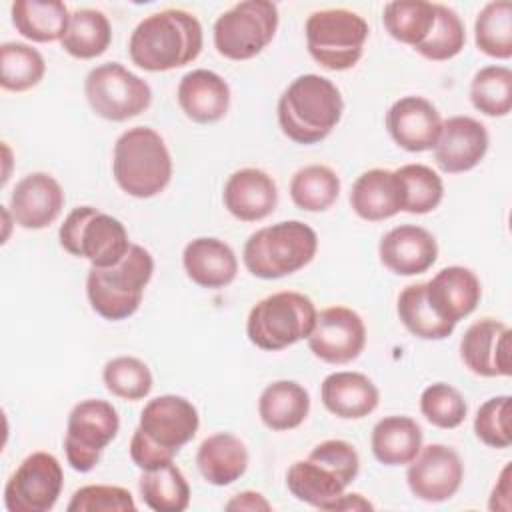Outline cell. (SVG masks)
Segmentation results:
<instances>
[{
	"mask_svg": "<svg viewBox=\"0 0 512 512\" xmlns=\"http://www.w3.org/2000/svg\"><path fill=\"white\" fill-rule=\"evenodd\" d=\"M202 44L198 18L180 8H166L138 22L128 40V54L142 70L168 72L194 62Z\"/></svg>",
	"mask_w": 512,
	"mask_h": 512,
	"instance_id": "6da1fadb",
	"label": "cell"
},
{
	"mask_svg": "<svg viewBox=\"0 0 512 512\" xmlns=\"http://www.w3.org/2000/svg\"><path fill=\"white\" fill-rule=\"evenodd\" d=\"M200 416L184 396L164 394L148 400L130 440V458L140 470H154L174 456L196 436Z\"/></svg>",
	"mask_w": 512,
	"mask_h": 512,
	"instance_id": "7a4b0ae2",
	"label": "cell"
},
{
	"mask_svg": "<svg viewBox=\"0 0 512 512\" xmlns=\"http://www.w3.org/2000/svg\"><path fill=\"white\" fill-rule=\"evenodd\" d=\"M344 100L336 84L318 74L294 78L278 100V124L296 144L324 140L340 122Z\"/></svg>",
	"mask_w": 512,
	"mask_h": 512,
	"instance_id": "3957f363",
	"label": "cell"
},
{
	"mask_svg": "<svg viewBox=\"0 0 512 512\" xmlns=\"http://www.w3.org/2000/svg\"><path fill=\"white\" fill-rule=\"evenodd\" d=\"M358 470L356 448L346 440L332 438L316 444L306 460H296L288 468L286 486L296 500L328 510L358 476Z\"/></svg>",
	"mask_w": 512,
	"mask_h": 512,
	"instance_id": "277c9868",
	"label": "cell"
},
{
	"mask_svg": "<svg viewBox=\"0 0 512 512\" xmlns=\"http://www.w3.org/2000/svg\"><path fill=\"white\" fill-rule=\"evenodd\" d=\"M112 174L128 196L152 198L160 194L172 178V156L164 138L148 126L122 132L114 144Z\"/></svg>",
	"mask_w": 512,
	"mask_h": 512,
	"instance_id": "5b68a950",
	"label": "cell"
},
{
	"mask_svg": "<svg viewBox=\"0 0 512 512\" xmlns=\"http://www.w3.org/2000/svg\"><path fill=\"white\" fill-rule=\"evenodd\" d=\"M318 250L316 232L300 220H284L252 232L244 244L246 270L262 280L290 276L312 262Z\"/></svg>",
	"mask_w": 512,
	"mask_h": 512,
	"instance_id": "8992f818",
	"label": "cell"
},
{
	"mask_svg": "<svg viewBox=\"0 0 512 512\" xmlns=\"http://www.w3.org/2000/svg\"><path fill=\"white\" fill-rule=\"evenodd\" d=\"M152 272L154 258L140 244H132L128 254L116 266H92L86 278V296L92 310L104 320H126L140 308Z\"/></svg>",
	"mask_w": 512,
	"mask_h": 512,
	"instance_id": "52a82bcc",
	"label": "cell"
},
{
	"mask_svg": "<svg viewBox=\"0 0 512 512\" xmlns=\"http://www.w3.org/2000/svg\"><path fill=\"white\" fill-rule=\"evenodd\" d=\"M318 310L302 292L282 290L258 300L246 320L248 340L268 352L284 350L310 336Z\"/></svg>",
	"mask_w": 512,
	"mask_h": 512,
	"instance_id": "ba28073f",
	"label": "cell"
},
{
	"mask_svg": "<svg viewBox=\"0 0 512 512\" xmlns=\"http://www.w3.org/2000/svg\"><path fill=\"white\" fill-rule=\"evenodd\" d=\"M310 56L326 70L342 72L358 64L368 40V22L346 8L316 10L304 24Z\"/></svg>",
	"mask_w": 512,
	"mask_h": 512,
	"instance_id": "9c48e42d",
	"label": "cell"
},
{
	"mask_svg": "<svg viewBox=\"0 0 512 512\" xmlns=\"http://www.w3.org/2000/svg\"><path fill=\"white\" fill-rule=\"evenodd\" d=\"M58 240L68 254L96 268L120 264L132 246L124 224L94 206L74 208L60 224Z\"/></svg>",
	"mask_w": 512,
	"mask_h": 512,
	"instance_id": "30bf717a",
	"label": "cell"
},
{
	"mask_svg": "<svg viewBox=\"0 0 512 512\" xmlns=\"http://www.w3.org/2000/svg\"><path fill=\"white\" fill-rule=\"evenodd\" d=\"M278 6L270 0H244L222 12L214 22V46L228 60H250L274 38Z\"/></svg>",
	"mask_w": 512,
	"mask_h": 512,
	"instance_id": "8fae6325",
	"label": "cell"
},
{
	"mask_svg": "<svg viewBox=\"0 0 512 512\" xmlns=\"http://www.w3.org/2000/svg\"><path fill=\"white\" fill-rule=\"evenodd\" d=\"M84 94L92 112L110 122L130 120L152 102L148 82L118 62L92 68L84 80Z\"/></svg>",
	"mask_w": 512,
	"mask_h": 512,
	"instance_id": "7c38bea8",
	"label": "cell"
},
{
	"mask_svg": "<svg viewBox=\"0 0 512 512\" xmlns=\"http://www.w3.org/2000/svg\"><path fill=\"white\" fill-rule=\"evenodd\" d=\"M118 430L120 418L108 400L88 398L78 402L68 414L64 434V452L70 468L90 472Z\"/></svg>",
	"mask_w": 512,
	"mask_h": 512,
	"instance_id": "4fadbf2b",
	"label": "cell"
},
{
	"mask_svg": "<svg viewBox=\"0 0 512 512\" xmlns=\"http://www.w3.org/2000/svg\"><path fill=\"white\" fill-rule=\"evenodd\" d=\"M62 484L60 460L50 452H32L10 474L4 486V506L8 512H48L58 502Z\"/></svg>",
	"mask_w": 512,
	"mask_h": 512,
	"instance_id": "5bb4252c",
	"label": "cell"
},
{
	"mask_svg": "<svg viewBox=\"0 0 512 512\" xmlns=\"http://www.w3.org/2000/svg\"><path fill=\"white\" fill-rule=\"evenodd\" d=\"M310 352L328 364H348L366 346V326L360 314L346 306H330L318 312L310 332Z\"/></svg>",
	"mask_w": 512,
	"mask_h": 512,
	"instance_id": "9a60e30c",
	"label": "cell"
},
{
	"mask_svg": "<svg viewBox=\"0 0 512 512\" xmlns=\"http://www.w3.org/2000/svg\"><path fill=\"white\" fill-rule=\"evenodd\" d=\"M462 480L464 464L458 452L446 444H428L420 448L406 470L410 492L424 502H444L452 498Z\"/></svg>",
	"mask_w": 512,
	"mask_h": 512,
	"instance_id": "2e32d148",
	"label": "cell"
},
{
	"mask_svg": "<svg viewBox=\"0 0 512 512\" xmlns=\"http://www.w3.org/2000/svg\"><path fill=\"white\" fill-rule=\"evenodd\" d=\"M460 356L470 372L484 378L512 374V330L496 320L482 318L468 326L460 340Z\"/></svg>",
	"mask_w": 512,
	"mask_h": 512,
	"instance_id": "e0dca14e",
	"label": "cell"
},
{
	"mask_svg": "<svg viewBox=\"0 0 512 512\" xmlns=\"http://www.w3.org/2000/svg\"><path fill=\"white\" fill-rule=\"evenodd\" d=\"M490 138L482 122L470 116H450L442 122L434 144V160L446 174H460L476 168L486 156Z\"/></svg>",
	"mask_w": 512,
	"mask_h": 512,
	"instance_id": "ac0fdd59",
	"label": "cell"
},
{
	"mask_svg": "<svg viewBox=\"0 0 512 512\" xmlns=\"http://www.w3.org/2000/svg\"><path fill=\"white\" fill-rule=\"evenodd\" d=\"M64 208V190L48 172L24 176L10 194V214L14 224L24 230L50 226Z\"/></svg>",
	"mask_w": 512,
	"mask_h": 512,
	"instance_id": "d6986e66",
	"label": "cell"
},
{
	"mask_svg": "<svg viewBox=\"0 0 512 512\" xmlns=\"http://www.w3.org/2000/svg\"><path fill=\"white\" fill-rule=\"evenodd\" d=\"M386 128L392 140L408 152L432 150L442 118L436 106L422 96H404L386 112Z\"/></svg>",
	"mask_w": 512,
	"mask_h": 512,
	"instance_id": "ffe728a7",
	"label": "cell"
},
{
	"mask_svg": "<svg viewBox=\"0 0 512 512\" xmlns=\"http://www.w3.org/2000/svg\"><path fill=\"white\" fill-rule=\"evenodd\" d=\"M424 294L440 320L456 326L472 314L480 302L482 288L478 276L464 266H446L424 282Z\"/></svg>",
	"mask_w": 512,
	"mask_h": 512,
	"instance_id": "44dd1931",
	"label": "cell"
},
{
	"mask_svg": "<svg viewBox=\"0 0 512 512\" xmlns=\"http://www.w3.org/2000/svg\"><path fill=\"white\" fill-rule=\"evenodd\" d=\"M380 262L398 276H416L432 268L438 258L436 238L422 226L400 224L378 244Z\"/></svg>",
	"mask_w": 512,
	"mask_h": 512,
	"instance_id": "7402d4cb",
	"label": "cell"
},
{
	"mask_svg": "<svg viewBox=\"0 0 512 512\" xmlns=\"http://www.w3.org/2000/svg\"><path fill=\"white\" fill-rule=\"evenodd\" d=\"M224 208L240 222H258L270 216L278 204L274 178L260 168L232 172L222 192Z\"/></svg>",
	"mask_w": 512,
	"mask_h": 512,
	"instance_id": "603a6c76",
	"label": "cell"
},
{
	"mask_svg": "<svg viewBox=\"0 0 512 512\" xmlns=\"http://www.w3.org/2000/svg\"><path fill=\"white\" fill-rule=\"evenodd\" d=\"M176 98L186 118L212 124L222 120L230 108V86L220 74L198 68L182 76Z\"/></svg>",
	"mask_w": 512,
	"mask_h": 512,
	"instance_id": "cb8c5ba5",
	"label": "cell"
},
{
	"mask_svg": "<svg viewBox=\"0 0 512 512\" xmlns=\"http://www.w3.org/2000/svg\"><path fill=\"white\" fill-rule=\"evenodd\" d=\"M352 210L368 222H380L404 210L402 182L394 170L372 168L362 172L350 190Z\"/></svg>",
	"mask_w": 512,
	"mask_h": 512,
	"instance_id": "d4e9b609",
	"label": "cell"
},
{
	"mask_svg": "<svg viewBox=\"0 0 512 512\" xmlns=\"http://www.w3.org/2000/svg\"><path fill=\"white\" fill-rule=\"evenodd\" d=\"M186 276L202 288H224L238 274L234 250L220 238L200 236L190 240L182 252Z\"/></svg>",
	"mask_w": 512,
	"mask_h": 512,
	"instance_id": "484cf974",
	"label": "cell"
},
{
	"mask_svg": "<svg viewBox=\"0 0 512 512\" xmlns=\"http://www.w3.org/2000/svg\"><path fill=\"white\" fill-rule=\"evenodd\" d=\"M324 408L344 420H358L378 408L380 392L376 384L362 372H332L320 386Z\"/></svg>",
	"mask_w": 512,
	"mask_h": 512,
	"instance_id": "4316f807",
	"label": "cell"
},
{
	"mask_svg": "<svg viewBox=\"0 0 512 512\" xmlns=\"http://www.w3.org/2000/svg\"><path fill=\"white\" fill-rule=\"evenodd\" d=\"M196 466L212 486H228L248 468V448L232 432H216L202 440L196 452Z\"/></svg>",
	"mask_w": 512,
	"mask_h": 512,
	"instance_id": "83f0119b",
	"label": "cell"
},
{
	"mask_svg": "<svg viewBox=\"0 0 512 512\" xmlns=\"http://www.w3.org/2000/svg\"><path fill=\"white\" fill-rule=\"evenodd\" d=\"M310 412L308 390L294 380H276L268 384L258 398V416L274 432L298 428Z\"/></svg>",
	"mask_w": 512,
	"mask_h": 512,
	"instance_id": "f1b7e54d",
	"label": "cell"
},
{
	"mask_svg": "<svg viewBox=\"0 0 512 512\" xmlns=\"http://www.w3.org/2000/svg\"><path fill=\"white\" fill-rule=\"evenodd\" d=\"M370 446L384 466L410 464L422 448V428L410 416H384L372 428Z\"/></svg>",
	"mask_w": 512,
	"mask_h": 512,
	"instance_id": "f546056e",
	"label": "cell"
},
{
	"mask_svg": "<svg viewBox=\"0 0 512 512\" xmlns=\"http://www.w3.org/2000/svg\"><path fill=\"white\" fill-rule=\"evenodd\" d=\"M10 14L16 32L40 44L62 40L70 22V12L60 0H16Z\"/></svg>",
	"mask_w": 512,
	"mask_h": 512,
	"instance_id": "4dcf8cb0",
	"label": "cell"
},
{
	"mask_svg": "<svg viewBox=\"0 0 512 512\" xmlns=\"http://www.w3.org/2000/svg\"><path fill=\"white\" fill-rule=\"evenodd\" d=\"M112 42V26L104 12L94 8H80L70 14V22L64 38L60 40L62 48L80 60H90L108 50Z\"/></svg>",
	"mask_w": 512,
	"mask_h": 512,
	"instance_id": "1f68e13d",
	"label": "cell"
},
{
	"mask_svg": "<svg viewBox=\"0 0 512 512\" xmlns=\"http://www.w3.org/2000/svg\"><path fill=\"white\" fill-rule=\"evenodd\" d=\"M138 488L144 504L156 512H182L190 504V486L174 462L142 470Z\"/></svg>",
	"mask_w": 512,
	"mask_h": 512,
	"instance_id": "d6a6232c",
	"label": "cell"
},
{
	"mask_svg": "<svg viewBox=\"0 0 512 512\" xmlns=\"http://www.w3.org/2000/svg\"><path fill=\"white\" fill-rule=\"evenodd\" d=\"M436 20V4L426 0H394L384 6L382 24L386 32L412 48L418 46L432 30Z\"/></svg>",
	"mask_w": 512,
	"mask_h": 512,
	"instance_id": "836d02e7",
	"label": "cell"
},
{
	"mask_svg": "<svg viewBox=\"0 0 512 512\" xmlns=\"http://www.w3.org/2000/svg\"><path fill=\"white\" fill-rule=\"evenodd\" d=\"M340 194L338 174L324 164H310L294 172L290 180L292 202L306 212L328 210Z\"/></svg>",
	"mask_w": 512,
	"mask_h": 512,
	"instance_id": "e575fe53",
	"label": "cell"
},
{
	"mask_svg": "<svg viewBox=\"0 0 512 512\" xmlns=\"http://www.w3.org/2000/svg\"><path fill=\"white\" fill-rule=\"evenodd\" d=\"M474 40L486 56L508 60L512 56V4L508 0L488 2L476 16Z\"/></svg>",
	"mask_w": 512,
	"mask_h": 512,
	"instance_id": "d590c367",
	"label": "cell"
},
{
	"mask_svg": "<svg viewBox=\"0 0 512 512\" xmlns=\"http://www.w3.org/2000/svg\"><path fill=\"white\" fill-rule=\"evenodd\" d=\"M396 310L404 328L422 340H444L456 328L440 320L436 312L430 308L424 294V282L408 284L398 296Z\"/></svg>",
	"mask_w": 512,
	"mask_h": 512,
	"instance_id": "8d00e7d4",
	"label": "cell"
},
{
	"mask_svg": "<svg viewBox=\"0 0 512 512\" xmlns=\"http://www.w3.org/2000/svg\"><path fill=\"white\" fill-rule=\"evenodd\" d=\"M46 72L42 54L24 42H4L0 46V86L10 92L34 88Z\"/></svg>",
	"mask_w": 512,
	"mask_h": 512,
	"instance_id": "74e56055",
	"label": "cell"
},
{
	"mask_svg": "<svg viewBox=\"0 0 512 512\" xmlns=\"http://www.w3.org/2000/svg\"><path fill=\"white\" fill-rule=\"evenodd\" d=\"M472 106L486 116H506L512 108V70L506 66H484L470 82Z\"/></svg>",
	"mask_w": 512,
	"mask_h": 512,
	"instance_id": "f35d334b",
	"label": "cell"
},
{
	"mask_svg": "<svg viewBox=\"0 0 512 512\" xmlns=\"http://www.w3.org/2000/svg\"><path fill=\"white\" fill-rule=\"evenodd\" d=\"M394 172L402 182V212L428 214L438 208L444 198V184L436 170L426 164H404Z\"/></svg>",
	"mask_w": 512,
	"mask_h": 512,
	"instance_id": "ab89813d",
	"label": "cell"
},
{
	"mask_svg": "<svg viewBox=\"0 0 512 512\" xmlns=\"http://www.w3.org/2000/svg\"><path fill=\"white\" fill-rule=\"evenodd\" d=\"M464 44H466V30L460 16L444 4H436L434 26L430 34L418 46H414V50L428 60L442 62L458 56Z\"/></svg>",
	"mask_w": 512,
	"mask_h": 512,
	"instance_id": "60d3db41",
	"label": "cell"
},
{
	"mask_svg": "<svg viewBox=\"0 0 512 512\" xmlns=\"http://www.w3.org/2000/svg\"><path fill=\"white\" fill-rule=\"evenodd\" d=\"M106 390L122 400H142L152 390V372L140 358L118 356L106 362L102 370Z\"/></svg>",
	"mask_w": 512,
	"mask_h": 512,
	"instance_id": "b9f144b4",
	"label": "cell"
},
{
	"mask_svg": "<svg viewBox=\"0 0 512 512\" xmlns=\"http://www.w3.org/2000/svg\"><path fill=\"white\" fill-rule=\"evenodd\" d=\"M420 412L422 416L436 428H458L466 414L468 406L464 396L446 382H436L424 388L420 396Z\"/></svg>",
	"mask_w": 512,
	"mask_h": 512,
	"instance_id": "7bdbcfd3",
	"label": "cell"
},
{
	"mask_svg": "<svg viewBox=\"0 0 512 512\" xmlns=\"http://www.w3.org/2000/svg\"><path fill=\"white\" fill-rule=\"evenodd\" d=\"M512 398L508 394L486 400L474 418L476 438L490 448H508L512 444L510 434Z\"/></svg>",
	"mask_w": 512,
	"mask_h": 512,
	"instance_id": "ee69618b",
	"label": "cell"
},
{
	"mask_svg": "<svg viewBox=\"0 0 512 512\" xmlns=\"http://www.w3.org/2000/svg\"><path fill=\"white\" fill-rule=\"evenodd\" d=\"M68 512H134L136 502L130 490L110 484H88L78 488L68 506Z\"/></svg>",
	"mask_w": 512,
	"mask_h": 512,
	"instance_id": "f6af8a7d",
	"label": "cell"
},
{
	"mask_svg": "<svg viewBox=\"0 0 512 512\" xmlns=\"http://www.w3.org/2000/svg\"><path fill=\"white\" fill-rule=\"evenodd\" d=\"M226 510H248V512H270L272 510V504L260 494V492H254V490H244V492H238L236 496H232L226 506Z\"/></svg>",
	"mask_w": 512,
	"mask_h": 512,
	"instance_id": "bcb514c9",
	"label": "cell"
},
{
	"mask_svg": "<svg viewBox=\"0 0 512 512\" xmlns=\"http://www.w3.org/2000/svg\"><path fill=\"white\" fill-rule=\"evenodd\" d=\"M490 510H510V464L504 466L498 484L492 490L490 502H488Z\"/></svg>",
	"mask_w": 512,
	"mask_h": 512,
	"instance_id": "7dc6e473",
	"label": "cell"
},
{
	"mask_svg": "<svg viewBox=\"0 0 512 512\" xmlns=\"http://www.w3.org/2000/svg\"><path fill=\"white\" fill-rule=\"evenodd\" d=\"M328 510H374V506L362 496V494H358V492H352V494H342L340 498H336L330 506H328Z\"/></svg>",
	"mask_w": 512,
	"mask_h": 512,
	"instance_id": "c3c4849f",
	"label": "cell"
}]
</instances>
